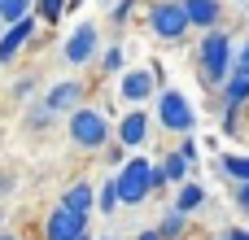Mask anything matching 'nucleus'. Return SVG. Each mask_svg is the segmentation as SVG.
Wrapping results in <instances>:
<instances>
[{"label":"nucleus","mask_w":249,"mask_h":240,"mask_svg":"<svg viewBox=\"0 0 249 240\" xmlns=\"http://www.w3.org/2000/svg\"><path fill=\"white\" fill-rule=\"evenodd\" d=\"M232 57H236V44H232L228 26L201 31V39H197V74H201L206 92H223V83L232 79Z\"/></svg>","instance_id":"f257e3e1"},{"label":"nucleus","mask_w":249,"mask_h":240,"mask_svg":"<svg viewBox=\"0 0 249 240\" xmlns=\"http://www.w3.org/2000/svg\"><path fill=\"white\" fill-rule=\"evenodd\" d=\"M66 131L79 153H105V144H114V118L109 109H96V105H79L66 118Z\"/></svg>","instance_id":"f03ea898"},{"label":"nucleus","mask_w":249,"mask_h":240,"mask_svg":"<svg viewBox=\"0 0 249 240\" xmlns=\"http://www.w3.org/2000/svg\"><path fill=\"white\" fill-rule=\"evenodd\" d=\"M114 184H118V201H123L127 210L144 206V201L153 197V162H149L144 153H131L127 166L114 171Z\"/></svg>","instance_id":"7ed1b4c3"},{"label":"nucleus","mask_w":249,"mask_h":240,"mask_svg":"<svg viewBox=\"0 0 249 240\" xmlns=\"http://www.w3.org/2000/svg\"><path fill=\"white\" fill-rule=\"evenodd\" d=\"M144 17H149L153 39H162V44H184L188 31H193V22L184 13V0H149V13Z\"/></svg>","instance_id":"20e7f679"},{"label":"nucleus","mask_w":249,"mask_h":240,"mask_svg":"<svg viewBox=\"0 0 249 240\" xmlns=\"http://www.w3.org/2000/svg\"><path fill=\"white\" fill-rule=\"evenodd\" d=\"M153 118H158V127L171 131V136H193V127H197V109H193V105L184 101V92H175V87H162V92H158Z\"/></svg>","instance_id":"39448f33"},{"label":"nucleus","mask_w":249,"mask_h":240,"mask_svg":"<svg viewBox=\"0 0 249 240\" xmlns=\"http://www.w3.org/2000/svg\"><path fill=\"white\" fill-rule=\"evenodd\" d=\"M61 57H66V66H70V70H83V66H92V61L101 57V31H96V22H79V26L66 35V44H61Z\"/></svg>","instance_id":"423d86ee"},{"label":"nucleus","mask_w":249,"mask_h":240,"mask_svg":"<svg viewBox=\"0 0 249 240\" xmlns=\"http://www.w3.org/2000/svg\"><path fill=\"white\" fill-rule=\"evenodd\" d=\"M158 74H153V66H136V70H123L118 74V101L127 105V109H140V105H149V101H158Z\"/></svg>","instance_id":"0eeeda50"},{"label":"nucleus","mask_w":249,"mask_h":240,"mask_svg":"<svg viewBox=\"0 0 249 240\" xmlns=\"http://www.w3.org/2000/svg\"><path fill=\"white\" fill-rule=\"evenodd\" d=\"M149 136H153V114H149L144 105L118 114V122H114V140H118V144H127L131 153H140V149L149 144Z\"/></svg>","instance_id":"6e6552de"},{"label":"nucleus","mask_w":249,"mask_h":240,"mask_svg":"<svg viewBox=\"0 0 249 240\" xmlns=\"http://www.w3.org/2000/svg\"><path fill=\"white\" fill-rule=\"evenodd\" d=\"M44 105H48V109H53L57 118H61V114L70 118V114H74L79 105H88V79H83V74H70V79L53 83V87L44 92Z\"/></svg>","instance_id":"1a4fd4ad"},{"label":"nucleus","mask_w":249,"mask_h":240,"mask_svg":"<svg viewBox=\"0 0 249 240\" xmlns=\"http://www.w3.org/2000/svg\"><path fill=\"white\" fill-rule=\"evenodd\" d=\"M88 232V214H74L70 206H53L48 210V219H44V240H74Z\"/></svg>","instance_id":"9d476101"},{"label":"nucleus","mask_w":249,"mask_h":240,"mask_svg":"<svg viewBox=\"0 0 249 240\" xmlns=\"http://www.w3.org/2000/svg\"><path fill=\"white\" fill-rule=\"evenodd\" d=\"M35 35H39V17H35V13L22 17V22H13V26H4V35H0V66H13L18 52H22Z\"/></svg>","instance_id":"9b49d317"},{"label":"nucleus","mask_w":249,"mask_h":240,"mask_svg":"<svg viewBox=\"0 0 249 240\" xmlns=\"http://www.w3.org/2000/svg\"><path fill=\"white\" fill-rule=\"evenodd\" d=\"M184 13H188L193 31H214V26H223V0H184Z\"/></svg>","instance_id":"f8f14e48"},{"label":"nucleus","mask_w":249,"mask_h":240,"mask_svg":"<svg viewBox=\"0 0 249 240\" xmlns=\"http://www.w3.org/2000/svg\"><path fill=\"white\" fill-rule=\"evenodd\" d=\"M61 206H70L74 214H88V219H92V214H96V188H92L88 179H74V184L61 192Z\"/></svg>","instance_id":"ddd939ff"},{"label":"nucleus","mask_w":249,"mask_h":240,"mask_svg":"<svg viewBox=\"0 0 249 240\" xmlns=\"http://www.w3.org/2000/svg\"><path fill=\"white\" fill-rule=\"evenodd\" d=\"M188 232H193V214H179L175 206H166L162 219H158V236L162 240H188Z\"/></svg>","instance_id":"4468645a"},{"label":"nucleus","mask_w":249,"mask_h":240,"mask_svg":"<svg viewBox=\"0 0 249 240\" xmlns=\"http://www.w3.org/2000/svg\"><path fill=\"white\" fill-rule=\"evenodd\" d=\"M206 201H210V192H206L197 179H188V184L175 188V201H171V206H175L179 214H197V210H206Z\"/></svg>","instance_id":"2eb2a0df"},{"label":"nucleus","mask_w":249,"mask_h":240,"mask_svg":"<svg viewBox=\"0 0 249 240\" xmlns=\"http://www.w3.org/2000/svg\"><path fill=\"white\" fill-rule=\"evenodd\" d=\"M223 105H236V109H249V79L232 74V79L223 83V92H219V109H223Z\"/></svg>","instance_id":"dca6fc26"},{"label":"nucleus","mask_w":249,"mask_h":240,"mask_svg":"<svg viewBox=\"0 0 249 240\" xmlns=\"http://www.w3.org/2000/svg\"><path fill=\"white\" fill-rule=\"evenodd\" d=\"M219 171H223L232 184H249V153H223V157H219Z\"/></svg>","instance_id":"f3484780"},{"label":"nucleus","mask_w":249,"mask_h":240,"mask_svg":"<svg viewBox=\"0 0 249 240\" xmlns=\"http://www.w3.org/2000/svg\"><path fill=\"white\" fill-rule=\"evenodd\" d=\"M162 171H166V179H171V184H175V188H179V184H188V179H193V162H184V157H179V153H175V149H171V153H166V157H162Z\"/></svg>","instance_id":"a211bd4d"},{"label":"nucleus","mask_w":249,"mask_h":240,"mask_svg":"<svg viewBox=\"0 0 249 240\" xmlns=\"http://www.w3.org/2000/svg\"><path fill=\"white\" fill-rule=\"evenodd\" d=\"M118 206H123V201H118V184H114V175H109V179L96 188V214L109 219V214H118Z\"/></svg>","instance_id":"6ab92c4d"},{"label":"nucleus","mask_w":249,"mask_h":240,"mask_svg":"<svg viewBox=\"0 0 249 240\" xmlns=\"http://www.w3.org/2000/svg\"><path fill=\"white\" fill-rule=\"evenodd\" d=\"M35 13V0H0V26H13Z\"/></svg>","instance_id":"aec40b11"},{"label":"nucleus","mask_w":249,"mask_h":240,"mask_svg":"<svg viewBox=\"0 0 249 240\" xmlns=\"http://www.w3.org/2000/svg\"><path fill=\"white\" fill-rule=\"evenodd\" d=\"M22 122H26V131H48V127L57 122V114L39 101V105H31V109H26V118H22Z\"/></svg>","instance_id":"412c9836"},{"label":"nucleus","mask_w":249,"mask_h":240,"mask_svg":"<svg viewBox=\"0 0 249 240\" xmlns=\"http://www.w3.org/2000/svg\"><path fill=\"white\" fill-rule=\"evenodd\" d=\"M66 4H70V0H35V17H39L44 26H57V22L66 17Z\"/></svg>","instance_id":"4be33fe9"},{"label":"nucleus","mask_w":249,"mask_h":240,"mask_svg":"<svg viewBox=\"0 0 249 240\" xmlns=\"http://www.w3.org/2000/svg\"><path fill=\"white\" fill-rule=\"evenodd\" d=\"M123 70H127V57H123L118 44H109V48L101 52V74H123Z\"/></svg>","instance_id":"5701e85b"},{"label":"nucleus","mask_w":249,"mask_h":240,"mask_svg":"<svg viewBox=\"0 0 249 240\" xmlns=\"http://www.w3.org/2000/svg\"><path fill=\"white\" fill-rule=\"evenodd\" d=\"M140 9V0H114L109 4V22L114 26H123V22H131V13Z\"/></svg>","instance_id":"b1692460"},{"label":"nucleus","mask_w":249,"mask_h":240,"mask_svg":"<svg viewBox=\"0 0 249 240\" xmlns=\"http://www.w3.org/2000/svg\"><path fill=\"white\" fill-rule=\"evenodd\" d=\"M241 114H245V109H236V105H223V109H219V127H223V136H236Z\"/></svg>","instance_id":"393cba45"},{"label":"nucleus","mask_w":249,"mask_h":240,"mask_svg":"<svg viewBox=\"0 0 249 240\" xmlns=\"http://www.w3.org/2000/svg\"><path fill=\"white\" fill-rule=\"evenodd\" d=\"M127 153H131V149H127V144H118V140H114V144H105V166L123 171V166H127Z\"/></svg>","instance_id":"a878e982"},{"label":"nucleus","mask_w":249,"mask_h":240,"mask_svg":"<svg viewBox=\"0 0 249 240\" xmlns=\"http://www.w3.org/2000/svg\"><path fill=\"white\" fill-rule=\"evenodd\" d=\"M35 87H39V79H35V74H22V79L13 83V101H31Z\"/></svg>","instance_id":"bb28decb"},{"label":"nucleus","mask_w":249,"mask_h":240,"mask_svg":"<svg viewBox=\"0 0 249 240\" xmlns=\"http://www.w3.org/2000/svg\"><path fill=\"white\" fill-rule=\"evenodd\" d=\"M232 74H241V79H249V39L236 48V57H232Z\"/></svg>","instance_id":"cd10ccee"},{"label":"nucleus","mask_w":249,"mask_h":240,"mask_svg":"<svg viewBox=\"0 0 249 240\" xmlns=\"http://www.w3.org/2000/svg\"><path fill=\"white\" fill-rule=\"evenodd\" d=\"M175 153H179V157H184V162H193V166H197V157H201V149H197V140H193V136H184V140H179V149H175Z\"/></svg>","instance_id":"c85d7f7f"},{"label":"nucleus","mask_w":249,"mask_h":240,"mask_svg":"<svg viewBox=\"0 0 249 240\" xmlns=\"http://www.w3.org/2000/svg\"><path fill=\"white\" fill-rule=\"evenodd\" d=\"M166 188H171V179H166L162 162H153V192H166Z\"/></svg>","instance_id":"c756f323"},{"label":"nucleus","mask_w":249,"mask_h":240,"mask_svg":"<svg viewBox=\"0 0 249 240\" xmlns=\"http://www.w3.org/2000/svg\"><path fill=\"white\" fill-rule=\"evenodd\" d=\"M236 210L249 214V184H236Z\"/></svg>","instance_id":"7c9ffc66"},{"label":"nucleus","mask_w":249,"mask_h":240,"mask_svg":"<svg viewBox=\"0 0 249 240\" xmlns=\"http://www.w3.org/2000/svg\"><path fill=\"white\" fill-rule=\"evenodd\" d=\"M9 192H13V175H9V171H0V197H9Z\"/></svg>","instance_id":"2f4dec72"},{"label":"nucleus","mask_w":249,"mask_h":240,"mask_svg":"<svg viewBox=\"0 0 249 240\" xmlns=\"http://www.w3.org/2000/svg\"><path fill=\"white\" fill-rule=\"evenodd\" d=\"M131 240H162V236H158V227H144V232H136Z\"/></svg>","instance_id":"473e14b6"},{"label":"nucleus","mask_w":249,"mask_h":240,"mask_svg":"<svg viewBox=\"0 0 249 240\" xmlns=\"http://www.w3.org/2000/svg\"><path fill=\"white\" fill-rule=\"evenodd\" d=\"M232 232V240H249V227H228Z\"/></svg>","instance_id":"72a5a7b5"},{"label":"nucleus","mask_w":249,"mask_h":240,"mask_svg":"<svg viewBox=\"0 0 249 240\" xmlns=\"http://www.w3.org/2000/svg\"><path fill=\"white\" fill-rule=\"evenodd\" d=\"M0 240H22V236L18 232H0Z\"/></svg>","instance_id":"f704fd0d"},{"label":"nucleus","mask_w":249,"mask_h":240,"mask_svg":"<svg viewBox=\"0 0 249 240\" xmlns=\"http://www.w3.org/2000/svg\"><path fill=\"white\" fill-rule=\"evenodd\" d=\"M79 4H83V0H70V4H66V13H74V9H79Z\"/></svg>","instance_id":"c9c22d12"},{"label":"nucleus","mask_w":249,"mask_h":240,"mask_svg":"<svg viewBox=\"0 0 249 240\" xmlns=\"http://www.w3.org/2000/svg\"><path fill=\"white\" fill-rule=\"evenodd\" d=\"M214 240H232V232H219V236H214Z\"/></svg>","instance_id":"e433bc0d"},{"label":"nucleus","mask_w":249,"mask_h":240,"mask_svg":"<svg viewBox=\"0 0 249 240\" xmlns=\"http://www.w3.org/2000/svg\"><path fill=\"white\" fill-rule=\"evenodd\" d=\"M74 240H96V236H92V232H83V236H74Z\"/></svg>","instance_id":"4c0bfd02"},{"label":"nucleus","mask_w":249,"mask_h":240,"mask_svg":"<svg viewBox=\"0 0 249 240\" xmlns=\"http://www.w3.org/2000/svg\"><path fill=\"white\" fill-rule=\"evenodd\" d=\"M0 232H4V210H0Z\"/></svg>","instance_id":"58836bf2"},{"label":"nucleus","mask_w":249,"mask_h":240,"mask_svg":"<svg viewBox=\"0 0 249 240\" xmlns=\"http://www.w3.org/2000/svg\"><path fill=\"white\" fill-rule=\"evenodd\" d=\"M96 4H105V9H109V4H114V0H96Z\"/></svg>","instance_id":"ea45409f"},{"label":"nucleus","mask_w":249,"mask_h":240,"mask_svg":"<svg viewBox=\"0 0 249 240\" xmlns=\"http://www.w3.org/2000/svg\"><path fill=\"white\" fill-rule=\"evenodd\" d=\"M101 240H118V236H101Z\"/></svg>","instance_id":"a19ab883"},{"label":"nucleus","mask_w":249,"mask_h":240,"mask_svg":"<svg viewBox=\"0 0 249 240\" xmlns=\"http://www.w3.org/2000/svg\"><path fill=\"white\" fill-rule=\"evenodd\" d=\"M0 35H4V26H0Z\"/></svg>","instance_id":"79ce46f5"}]
</instances>
